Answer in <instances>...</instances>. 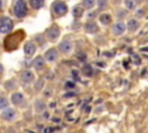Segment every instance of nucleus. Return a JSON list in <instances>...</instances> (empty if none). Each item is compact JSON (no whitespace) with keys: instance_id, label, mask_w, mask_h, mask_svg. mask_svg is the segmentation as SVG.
Here are the masks:
<instances>
[{"instance_id":"obj_1","label":"nucleus","mask_w":148,"mask_h":133,"mask_svg":"<svg viewBox=\"0 0 148 133\" xmlns=\"http://www.w3.org/2000/svg\"><path fill=\"white\" fill-rule=\"evenodd\" d=\"M13 12H14V15L16 17H18V19L24 17L28 13L27 3L23 0H16L14 2V6H13Z\"/></svg>"},{"instance_id":"obj_2","label":"nucleus","mask_w":148,"mask_h":133,"mask_svg":"<svg viewBox=\"0 0 148 133\" xmlns=\"http://www.w3.org/2000/svg\"><path fill=\"white\" fill-rule=\"evenodd\" d=\"M13 28H14V23H13V21H12L10 17H8V16H2V17L0 19V32H1L2 35L10 32V31L13 30Z\"/></svg>"},{"instance_id":"obj_3","label":"nucleus","mask_w":148,"mask_h":133,"mask_svg":"<svg viewBox=\"0 0 148 133\" xmlns=\"http://www.w3.org/2000/svg\"><path fill=\"white\" fill-rule=\"evenodd\" d=\"M52 10L57 16H64L67 13L68 7L64 1H56L52 5Z\"/></svg>"},{"instance_id":"obj_4","label":"nucleus","mask_w":148,"mask_h":133,"mask_svg":"<svg viewBox=\"0 0 148 133\" xmlns=\"http://www.w3.org/2000/svg\"><path fill=\"white\" fill-rule=\"evenodd\" d=\"M45 36H46V39H47V40H50V42H56V40L60 37V29H59V27H57V25L50 27V28L46 30Z\"/></svg>"},{"instance_id":"obj_5","label":"nucleus","mask_w":148,"mask_h":133,"mask_svg":"<svg viewBox=\"0 0 148 133\" xmlns=\"http://www.w3.org/2000/svg\"><path fill=\"white\" fill-rule=\"evenodd\" d=\"M125 30H127V28H126V24H125L123 21H117V22H114V23L112 24V27H111V31H112V34L116 35V36L123 35V34L125 32Z\"/></svg>"},{"instance_id":"obj_6","label":"nucleus","mask_w":148,"mask_h":133,"mask_svg":"<svg viewBox=\"0 0 148 133\" xmlns=\"http://www.w3.org/2000/svg\"><path fill=\"white\" fill-rule=\"evenodd\" d=\"M44 58L49 62H54V61H57L59 59V51L57 49H54V47H51V49L45 51Z\"/></svg>"},{"instance_id":"obj_7","label":"nucleus","mask_w":148,"mask_h":133,"mask_svg":"<svg viewBox=\"0 0 148 133\" xmlns=\"http://www.w3.org/2000/svg\"><path fill=\"white\" fill-rule=\"evenodd\" d=\"M10 102L16 106H23L25 103V98H24L22 93L16 91V93H13L10 95Z\"/></svg>"},{"instance_id":"obj_8","label":"nucleus","mask_w":148,"mask_h":133,"mask_svg":"<svg viewBox=\"0 0 148 133\" xmlns=\"http://www.w3.org/2000/svg\"><path fill=\"white\" fill-rule=\"evenodd\" d=\"M58 50L61 53H64V54H68L73 50V43H72V40H69V39L61 40L59 43V45H58Z\"/></svg>"},{"instance_id":"obj_9","label":"nucleus","mask_w":148,"mask_h":133,"mask_svg":"<svg viewBox=\"0 0 148 133\" xmlns=\"http://www.w3.org/2000/svg\"><path fill=\"white\" fill-rule=\"evenodd\" d=\"M20 79H21V81H22L24 84H29V83L34 82V80H35V74H34V72L30 71V69H24V71L21 72Z\"/></svg>"},{"instance_id":"obj_10","label":"nucleus","mask_w":148,"mask_h":133,"mask_svg":"<svg viewBox=\"0 0 148 133\" xmlns=\"http://www.w3.org/2000/svg\"><path fill=\"white\" fill-rule=\"evenodd\" d=\"M45 65H46V60H45V58L42 57V56H37V57L34 59V61H32V67H34L35 71H37V72L43 71V69L45 68Z\"/></svg>"},{"instance_id":"obj_11","label":"nucleus","mask_w":148,"mask_h":133,"mask_svg":"<svg viewBox=\"0 0 148 133\" xmlns=\"http://www.w3.org/2000/svg\"><path fill=\"white\" fill-rule=\"evenodd\" d=\"M15 117H16V112L12 108H7L1 111V118L6 121H13L15 119Z\"/></svg>"},{"instance_id":"obj_12","label":"nucleus","mask_w":148,"mask_h":133,"mask_svg":"<svg viewBox=\"0 0 148 133\" xmlns=\"http://www.w3.org/2000/svg\"><path fill=\"white\" fill-rule=\"evenodd\" d=\"M23 51H24V54H25L28 58L31 57V56H34L35 52H36V45H35V43H34V42H27V43L24 44Z\"/></svg>"},{"instance_id":"obj_13","label":"nucleus","mask_w":148,"mask_h":133,"mask_svg":"<svg viewBox=\"0 0 148 133\" xmlns=\"http://www.w3.org/2000/svg\"><path fill=\"white\" fill-rule=\"evenodd\" d=\"M140 27V22L136 19H130L126 23V28L128 32H135Z\"/></svg>"},{"instance_id":"obj_14","label":"nucleus","mask_w":148,"mask_h":133,"mask_svg":"<svg viewBox=\"0 0 148 133\" xmlns=\"http://www.w3.org/2000/svg\"><path fill=\"white\" fill-rule=\"evenodd\" d=\"M84 30H86L88 34H96V32H98L99 28H98V25H97L96 22H94V21H88V22L84 24Z\"/></svg>"},{"instance_id":"obj_15","label":"nucleus","mask_w":148,"mask_h":133,"mask_svg":"<svg viewBox=\"0 0 148 133\" xmlns=\"http://www.w3.org/2000/svg\"><path fill=\"white\" fill-rule=\"evenodd\" d=\"M98 20H99L101 24H103V25H109V24L111 23L112 17H111V15H110V14H108V13H103V14H101V15H99Z\"/></svg>"},{"instance_id":"obj_16","label":"nucleus","mask_w":148,"mask_h":133,"mask_svg":"<svg viewBox=\"0 0 148 133\" xmlns=\"http://www.w3.org/2000/svg\"><path fill=\"white\" fill-rule=\"evenodd\" d=\"M72 13H73V16L74 17H81L83 15V13H84V9H83L82 6H75L73 8Z\"/></svg>"},{"instance_id":"obj_17","label":"nucleus","mask_w":148,"mask_h":133,"mask_svg":"<svg viewBox=\"0 0 148 133\" xmlns=\"http://www.w3.org/2000/svg\"><path fill=\"white\" fill-rule=\"evenodd\" d=\"M45 108H46V104L42 101V99H37L36 102H35V109H36V111L37 112H43L44 110H45Z\"/></svg>"},{"instance_id":"obj_18","label":"nucleus","mask_w":148,"mask_h":133,"mask_svg":"<svg viewBox=\"0 0 148 133\" xmlns=\"http://www.w3.org/2000/svg\"><path fill=\"white\" fill-rule=\"evenodd\" d=\"M29 5H30L34 9H39L40 7H43L44 2H43V0H30V1H29Z\"/></svg>"},{"instance_id":"obj_19","label":"nucleus","mask_w":148,"mask_h":133,"mask_svg":"<svg viewBox=\"0 0 148 133\" xmlns=\"http://www.w3.org/2000/svg\"><path fill=\"white\" fill-rule=\"evenodd\" d=\"M95 5H96L95 0H84V1H82V7L86 8V9H91V8H94Z\"/></svg>"},{"instance_id":"obj_20","label":"nucleus","mask_w":148,"mask_h":133,"mask_svg":"<svg viewBox=\"0 0 148 133\" xmlns=\"http://www.w3.org/2000/svg\"><path fill=\"white\" fill-rule=\"evenodd\" d=\"M8 104H9L8 99H7L5 96H1V97H0V109H1V110L7 109V108H8Z\"/></svg>"},{"instance_id":"obj_21","label":"nucleus","mask_w":148,"mask_h":133,"mask_svg":"<svg viewBox=\"0 0 148 133\" xmlns=\"http://www.w3.org/2000/svg\"><path fill=\"white\" fill-rule=\"evenodd\" d=\"M124 5H125L126 9H134L135 6H136L135 1H133V0H126V1L124 2Z\"/></svg>"},{"instance_id":"obj_22","label":"nucleus","mask_w":148,"mask_h":133,"mask_svg":"<svg viewBox=\"0 0 148 133\" xmlns=\"http://www.w3.org/2000/svg\"><path fill=\"white\" fill-rule=\"evenodd\" d=\"M5 87H6V89H8V90H12V89H14V88L16 87V84H15V81H14V80L7 81V82L5 83Z\"/></svg>"},{"instance_id":"obj_23","label":"nucleus","mask_w":148,"mask_h":133,"mask_svg":"<svg viewBox=\"0 0 148 133\" xmlns=\"http://www.w3.org/2000/svg\"><path fill=\"white\" fill-rule=\"evenodd\" d=\"M43 82H44V81H43L42 79H39V80L36 82V84H35V89H36V90H40V88L44 86V83H43Z\"/></svg>"},{"instance_id":"obj_24","label":"nucleus","mask_w":148,"mask_h":133,"mask_svg":"<svg viewBox=\"0 0 148 133\" xmlns=\"http://www.w3.org/2000/svg\"><path fill=\"white\" fill-rule=\"evenodd\" d=\"M98 6L99 7H105L106 6V2L105 1H98Z\"/></svg>"}]
</instances>
